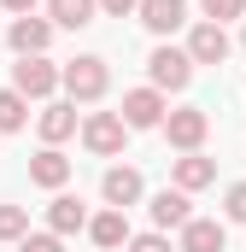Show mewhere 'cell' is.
Here are the masks:
<instances>
[{
    "label": "cell",
    "mask_w": 246,
    "mask_h": 252,
    "mask_svg": "<svg viewBox=\"0 0 246 252\" xmlns=\"http://www.w3.org/2000/svg\"><path fill=\"white\" fill-rule=\"evenodd\" d=\"M59 88L70 94V106L82 100V106H94V100H106V88H112V70L100 53H82V59H70L59 70Z\"/></svg>",
    "instance_id": "6da1fadb"
},
{
    "label": "cell",
    "mask_w": 246,
    "mask_h": 252,
    "mask_svg": "<svg viewBox=\"0 0 246 252\" xmlns=\"http://www.w3.org/2000/svg\"><path fill=\"white\" fill-rule=\"evenodd\" d=\"M164 141L176 147V153H199V141L211 135V118H205V106H182V112H164Z\"/></svg>",
    "instance_id": "7a4b0ae2"
},
{
    "label": "cell",
    "mask_w": 246,
    "mask_h": 252,
    "mask_svg": "<svg viewBox=\"0 0 246 252\" xmlns=\"http://www.w3.org/2000/svg\"><path fill=\"white\" fill-rule=\"evenodd\" d=\"M123 135H129V129H123L118 112H88V118H82V147H88L94 158H118Z\"/></svg>",
    "instance_id": "3957f363"
},
{
    "label": "cell",
    "mask_w": 246,
    "mask_h": 252,
    "mask_svg": "<svg viewBox=\"0 0 246 252\" xmlns=\"http://www.w3.org/2000/svg\"><path fill=\"white\" fill-rule=\"evenodd\" d=\"M147 76H153V88L164 94H182L187 82H193V59H187L182 47H153V59H147Z\"/></svg>",
    "instance_id": "277c9868"
},
{
    "label": "cell",
    "mask_w": 246,
    "mask_h": 252,
    "mask_svg": "<svg viewBox=\"0 0 246 252\" xmlns=\"http://www.w3.org/2000/svg\"><path fill=\"white\" fill-rule=\"evenodd\" d=\"M12 88H18L24 100H47V94L59 88V64L41 59V53H35V59H18L12 64Z\"/></svg>",
    "instance_id": "5b68a950"
},
{
    "label": "cell",
    "mask_w": 246,
    "mask_h": 252,
    "mask_svg": "<svg viewBox=\"0 0 246 252\" xmlns=\"http://www.w3.org/2000/svg\"><path fill=\"white\" fill-rule=\"evenodd\" d=\"M118 118H123V129H158L164 124V94L158 88H129Z\"/></svg>",
    "instance_id": "8992f818"
},
{
    "label": "cell",
    "mask_w": 246,
    "mask_h": 252,
    "mask_svg": "<svg viewBox=\"0 0 246 252\" xmlns=\"http://www.w3.org/2000/svg\"><path fill=\"white\" fill-rule=\"evenodd\" d=\"M182 53L193 64H223V59H229V30H223V24H193Z\"/></svg>",
    "instance_id": "52a82bcc"
},
{
    "label": "cell",
    "mask_w": 246,
    "mask_h": 252,
    "mask_svg": "<svg viewBox=\"0 0 246 252\" xmlns=\"http://www.w3.org/2000/svg\"><path fill=\"white\" fill-rule=\"evenodd\" d=\"M135 18H141L153 35H176L187 24V0H135Z\"/></svg>",
    "instance_id": "ba28073f"
},
{
    "label": "cell",
    "mask_w": 246,
    "mask_h": 252,
    "mask_svg": "<svg viewBox=\"0 0 246 252\" xmlns=\"http://www.w3.org/2000/svg\"><path fill=\"white\" fill-rule=\"evenodd\" d=\"M6 41H12V53H18V59H35V53H47V41H53V24L24 12V18H12V35H6Z\"/></svg>",
    "instance_id": "9c48e42d"
},
{
    "label": "cell",
    "mask_w": 246,
    "mask_h": 252,
    "mask_svg": "<svg viewBox=\"0 0 246 252\" xmlns=\"http://www.w3.org/2000/svg\"><path fill=\"white\" fill-rule=\"evenodd\" d=\"M141 188H147V182H141V170H135V164H112V170L100 176V193H106V205H112V211L135 205V199H141Z\"/></svg>",
    "instance_id": "30bf717a"
},
{
    "label": "cell",
    "mask_w": 246,
    "mask_h": 252,
    "mask_svg": "<svg viewBox=\"0 0 246 252\" xmlns=\"http://www.w3.org/2000/svg\"><path fill=\"white\" fill-rule=\"evenodd\" d=\"M223 241H229V229H223L217 217H187L176 252H223Z\"/></svg>",
    "instance_id": "8fae6325"
},
{
    "label": "cell",
    "mask_w": 246,
    "mask_h": 252,
    "mask_svg": "<svg viewBox=\"0 0 246 252\" xmlns=\"http://www.w3.org/2000/svg\"><path fill=\"white\" fill-rule=\"evenodd\" d=\"M170 176H176V188L182 193H199L217 182V158H205V153H182L176 164H170Z\"/></svg>",
    "instance_id": "7c38bea8"
},
{
    "label": "cell",
    "mask_w": 246,
    "mask_h": 252,
    "mask_svg": "<svg viewBox=\"0 0 246 252\" xmlns=\"http://www.w3.org/2000/svg\"><path fill=\"white\" fill-rule=\"evenodd\" d=\"M35 129H41V141H47V147L70 141V135H76V106H70V100H47V106H41V118H35Z\"/></svg>",
    "instance_id": "4fadbf2b"
},
{
    "label": "cell",
    "mask_w": 246,
    "mask_h": 252,
    "mask_svg": "<svg viewBox=\"0 0 246 252\" xmlns=\"http://www.w3.org/2000/svg\"><path fill=\"white\" fill-rule=\"evenodd\" d=\"M30 182H35V188H53V193H59L64 182H70V158H64L59 147H41V153L30 158Z\"/></svg>",
    "instance_id": "5bb4252c"
},
{
    "label": "cell",
    "mask_w": 246,
    "mask_h": 252,
    "mask_svg": "<svg viewBox=\"0 0 246 252\" xmlns=\"http://www.w3.org/2000/svg\"><path fill=\"white\" fill-rule=\"evenodd\" d=\"M76 229H88V205L76 199V193H59L53 205H47V235H76Z\"/></svg>",
    "instance_id": "9a60e30c"
},
{
    "label": "cell",
    "mask_w": 246,
    "mask_h": 252,
    "mask_svg": "<svg viewBox=\"0 0 246 252\" xmlns=\"http://www.w3.org/2000/svg\"><path fill=\"white\" fill-rule=\"evenodd\" d=\"M147 211H153V223H158V229H182L187 217H193V199H187L182 188H164V193H153V205H147Z\"/></svg>",
    "instance_id": "2e32d148"
},
{
    "label": "cell",
    "mask_w": 246,
    "mask_h": 252,
    "mask_svg": "<svg viewBox=\"0 0 246 252\" xmlns=\"http://www.w3.org/2000/svg\"><path fill=\"white\" fill-rule=\"evenodd\" d=\"M88 241L106 247V252L129 247V217H123V211H100V217H88Z\"/></svg>",
    "instance_id": "e0dca14e"
},
{
    "label": "cell",
    "mask_w": 246,
    "mask_h": 252,
    "mask_svg": "<svg viewBox=\"0 0 246 252\" xmlns=\"http://www.w3.org/2000/svg\"><path fill=\"white\" fill-rule=\"evenodd\" d=\"M94 0H47V24H59V30H88L94 24Z\"/></svg>",
    "instance_id": "ac0fdd59"
},
{
    "label": "cell",
    "mask_w": 246,
    "mask_h": 252,
    "mask_svg": "<svg viewBox=\"0 0 246 252\" xmlns=\"http://www.w3.org/2000/svg\"><path fill=\"white\" fill-rule=\"evenodd\" d=\"M24 124H30V100L18 88H0V135H18Z\"/></svg>",
    "instance_id": "d6986e66"
},
{
    "label": "cell",
    "mask_w": 246,
    "mask_h": 252,
    "mask_svg": "<svg viewBox=\"0 0 246 252\" xmlns=\"http://www.w3.org/2000/svg\"><path fill=\"white\" fill-rule=\"evenodd\" d=\"M30 235V205H0V241H24Z\"/></svg>",
    "instance_id": "ffe728a7"
},
{
    "label": "cell",
    "mask_w": 246,
    "mask_h": 252,
    "mask_svg": "<svg viewBox=\"0 0 246 252\" xmlns=\"http://www.w3.org/2000/svg\"><path fill=\"white\" fill-rule=\"evenodd\" d=\"M199 6H205V24H229L246 12V0H199Z\"/></svg>",
    "instance_id": "44dd1931"
},
{
    "label": "cell",
    "mask_w": 246,
    "mask_h": 252,
    "mask_svg": "<svg viewBox=\"0 0 246 252\" xmlns=\"http://www.w3.org/2000/svg\"><path fill=\"white\" fill-rule=\"evenodd\" d=\"M129 252H176V247H170V241L153 229V235H129Z\"/></svg>",
    "instance_id": "7402d4cb"
},
{
    "label": "cell",
    "mask_w": 246,
    "mask_h": 252,
    "mask_svg": "<svg viewBox=\"0 0 246 252\" xmlns=\"http://www.w3.org/2000/svg\"><path fill=\"white\" fill-rule=\"evenodd\" d=\"M18 252H64V241H59V235H24Z\"/></svg>",
    "instance_id": "603a6c76"
},
{
    "label": "cell",
    "mask_w": 246,
    "mask_h": 252,
    "mask_svg": "<svg viewBox=\"0 0 246 252\" xmlns=\"http://www.w3.org/2000/svg\"><path fill=\"white\" fill-rule=\"evenodd\" d=\"M223 205H229V223H246V182H235Z\"/></svg>",
    "instance_id": "cb8c5ba5"
},
{
    "label": "cell",
    "mask_w": 246,
    "mask_h": 252,
    "mask_svg": "<svg viewBox=\"0 0 246 252\" xmlns=\"http://www.w3.org/2000/svg\"><path fill=\"white\" fill-rule=\"evenodd\" d=\"M94 6H100L106 18H129V12H135V0H94Z\"/></svg>",
    "instance_id": "d4e9b609"
},
{
    "label": "cell",
    "mask_w": 246,
    "mask_h": 252,
    "mask_svg": "<svg viewBox=\"0 0 246 252\" xmlns=\"http://www.w3.org/2000/svg\"><path fill=\"white\" fill-rule=\"evenodd\" d=\"M0 6H6V12H18V18H24V12H35V0H0Z\"/></svg>",
    "instance_id": "484cf974"
},
{
    "label": "cell",
    "mask_w": 246,
    "mask_h": 252,
    "mask_svg": "<svg viewBox=\"0 0 246 252\" xmlns=\"http://www.w3.org/2000/svg\"><path fill=\"white\" fill-rule=\"evenodd\" d=\"M241 41H246V30H241Z\"/></svg>",
    "instance_id": "4316f807"
}]
</instances>
